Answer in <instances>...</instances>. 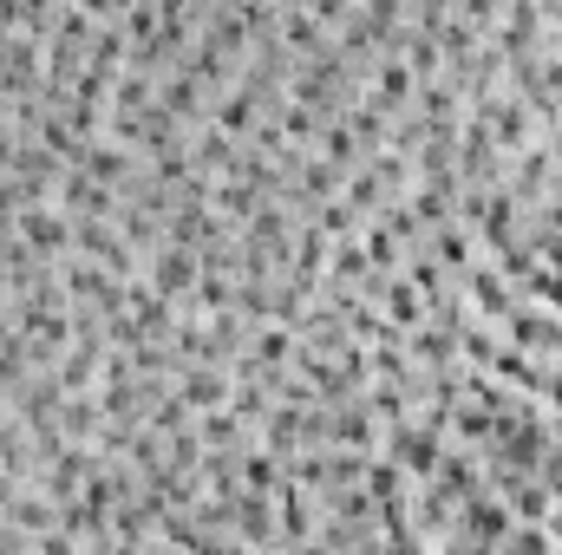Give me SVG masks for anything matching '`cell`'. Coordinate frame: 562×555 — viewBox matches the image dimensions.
<instances>
[{
  "label": "cell",
  "instance_id": "cell-11",
  "mask_svg": "<svg viewBox=\"0 0 562 555\" xmlns=\"http://www.w3.org/2000/svg\"><path fill=\"white\" fill-rule=\"evenodd\" d=\"M210 203H216V216H229V223L243 229V223H249V216H256L269 196H262L249 177H216V183H210Z\"/></svg>",
  "mask_w": 562,
  "mask_h": 555
},
{
  "label": "cell",
  "instance_id": "cell-10",
  "mask_svg": "<svg viewBox=\"0 0 562 555\" xmlns=\"http://www.w3.org/2000/svg\"><path fill=\"white\" fill-rule=\"evenodd\" d=\"M367 275H373V256H367V242L360 236H334V249H327V275L334 287H367Z\"/></svg>",
  "mask_w": 562,
  "mask_h": 555
},
{
  "label": "cell",
  "instance_id": "cell-7",
  "mask_svg": "<svg viewBox=\"0 0 562 555\" xmlns=\"http://www.w3.org/2000/svg\"><path fill=\"white\" fill-rule=\"evenodd\" d=\"M79 163H86L99 183H112V190H125V183L138 177V150H132V144H119V138H105V132L86 144V157H79Z\"/></svg>",
  "mask_w": 562,
  "mask_h": 555
},
{
  "label": "cell",
  "instance_id": "cell-1",
  "mask_svg": "<svg viewBox=\"0 0 562 555\" xmlns=\"http://www.w3.org/2000/svg\"><path fill=\"white\" fill-rule=\"evenodd\" d=\"M510 530H517L510 503H504L497 490H471V497L451 510V536H445V550H510Z\"/></svg>",
  "mask_w": 562,
  "mask_h": 555
},
{
  "label": "cell",
  "instance_id": "cell-2",
  "mask_svg": "<svg viewBox=\"0 0 562 555\" xmlns=\"http://www.w3.org/2000/svg\"><path fill=\"white\" fill-rule=\"evenodd\" d=\"M380 444H386V457H393V464H406V477H413V484L431 477V471H438V457H445V431H431L419 412L393 418V424L380 431Z\"/></svg>",
  "mask_w": 562,
  "mask_h": 555
},
{
  "label": "cell",
  "instance_id": "cell-3",
  "mask_svg": "<svg viewBox=\"0 0 562 555\" xmlns=\"http://www.w3.org/2000/svg\"><path fill=\"white\" fill-rule=\"evenodd\" d=\"M53 203H59L66 216H112V223H119V209H125V196H119L112 183H99L86 163H66V170H59Z\"/></svg>",
  "mask_w": 562,
  "mask_h": 555
},
{
  "label": "cell",
  "instance_id": "cell-5",
  "mask_svg": "<svg viewBox=\"0 0 562 555\" xmlns=\"http://www.w3.org/2000/svg\"><path fill=\"white\" fill-rule=\"evenodd\" d=\"M458 281H464V307H471L477 320H497V327H504V320H510V307L524 301V294H517V281L504 275L497 262H471Z\"/></svg>",
  "mask_w": 562,
  "mask_h": 555
},
{
  "label": "cell",
  "instance_id": "cell-13",
  "mask_svg": "<svg viewBox=\"0 0 562 555\" xmlns=\"http://www.w3.org/2000/svg\"><path fill=\"white\" fill-rule=\"evenodd\" d=\"M550 543H557V550H562V503H557V510H550Z\"/></svg>",
  "mask_w": 562,
  "mask_h": 555
},
{
  "label": "cell",
  "instance_id": "cell-9",
  "mask_svg": "<svg viewBox=\"0 0 562 555\" xmlns=\"http://www.w3.org/2000/svg\"><path fill=\"white\" fill-rule=\"evenodd\" d=\"M281 46H288V59H314L321 46H334L327 39V20H314L307 7H281Z\"/></svg>",
  "mask_w": 562,
  "mask_h": 555
},
{
  "label": "cell",
  "instance_id": "cell-8",
  "mask_svg": "<svg viewBox=\"0 0 562 555\" xmlns=\"http://www.w3.org/2000/svg\"><path fill=\"white\" fill-rule=\"evenodd\" d=\"M177 393L190 399V412H210V406H229L236 380H229V366H183L177 373Z\"/></svg>",
  "mask_w": 562,
  "mask_h": 555
},
{
  "label": "cell",
  "instance_id": "cell-12",
  "mask_svg": "<svg viewBox=\"0 0 562 555\" xmlns=\"http://www.w3.org/2000/svg\"><path fill=\"white\" fill-rule=\"evenodd\" d=\"M79 7H86L92 20H125V7H132V0H79Z\"/></svg>",
  "mask_w": 562,
  "mask_h": 555
},
{
  "label": "cell",
  "instance_id": "cell-6",
  "mask_svg": "<svg viewBox=\"0 0 562 555\" xmlns=\"http://www.w3.org/2000/svg\"><path fill=\"white\" fill-rule=\"evenodd\" d=\"M144 275H150L157 294H170V301L183 307V301H190V287H196V275H203V262H196V249H190V242H170V236H164V242L144 256Z\"/></svg>",
  "mask_w": 562,
  "mask_h": 555
},
{
  "label": "cell",
  "instance_id": "cell-4",
  "mask_svg": "<svg viewBox=\"0 0 562 555\" xmlns=\"http://www.w3.org/2000/svg\"><path fill=\"white\" fill-rule=\"evenodd\" d=\"M13 223H20V242H26L40 262H66V256H72V216H66L53 196H46V203H26Z\"/></svg>",
  "mask_w": 562,
  "mask_h": 555
}]
</instances>
